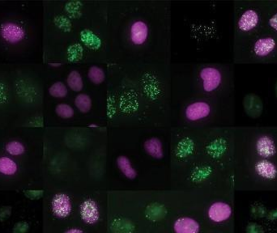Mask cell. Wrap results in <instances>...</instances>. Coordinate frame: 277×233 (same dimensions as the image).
<instances>
[{
  "mask_svg": "<svg viewBox=\"0 0 277 233\" xmlns=\"http://www.w3.org/2000/svg\"><path fill=\"white\" fill-rule=\"evenodd\" d=\"M6 152L10 155L18 156L23 155L24 153L26 152V146H24L22 142L15 140V141L8 142V144L6 145Z\"/></svg>",
  "mask_w": 277,
  "mask_h": 233,
  "instance_id": "603a6c76",
  "label": "cell"
},
{
  "mask_svg": "<svg viewBox=\"0 0 277 233\" xmlns=\"http://www.w3.org/2000/svg\"><path fill=\"white\" fill-rule=\"evenodd\" d=\"M260 23V16L257 12L248 9L240 17L238 26L242 32H248L254 30Z\"/></svg>",
  "mask_w": 277,
  "mask_h": 233,
  "instance_id": "9c48e42d",
  "label": "cell"
},
{
  "mask_svg": "<svg viewBox=\"0 0 277 233\" xmlns=\"http://www.w3.org/2000/svg\"><path fill=\"white\" fill-rule=\"evenodd\" d=\"M111 229L114 233H133L134 225L132 222L124 218H116L111 222Z\"/></svg>",
  "mask_w": 277,
  "mask_h": 233,
  "instance_id": "e0dca14e",
  "label": "cell"
},
{
  "mask_svg": "<svg viewBox=\"0 0 277 233\" xmlns=\"http://www.w3.org/2000/svg\"><path fill=\"white\" fill-rule=\"evenodd\" d=\"M18 170V164L8 156L0 157V174L12 176Z\"/></svg>",
  "mask_w": 277,
  "mask_h": 233,
  "instance_id": "ac0fdd59",
  "label": "cell"
},
{
  "mask_svg": "<svg viewBox=\"0 0 277 233\" xmlns=\"http://www.w3.org/2000/svg\"><path fill=\"white\" fill-rule=\"evenodd\" d=\"M49 94L54 98H64L68 94V91L62 82H56L50 87Z\"/></svg>",
  "mask_w": 277,
  "mask_h": 233,
  "instance_id": "7402d4cb",
  "label": "cell"
},
{
  "mask_svg": "<svg viewBox=\"0 0 277 233\" xmlns=\"http://www.w3.org/2000/svg\"><path fill=\"white\" fill-rule=\"evenodd\" d=\"M144 149L148 155L156 159H162L164 156V150L162 142L158 138L152 137L146 140L144 142Z\"/></svg>",
  "mask_w": 277,
  "mask_h": 233,
  "instance_id": "5bb4252c",
  "label": "cell"
},
{
  "mask_svg": "<svg viewBox=\"0 0 277 233\" xmlns=\"http://www.w3.org/2000/svg\"><path fill=\"white\" fill-rule=\"evenodd\" d=\"M174 231L176 233H198L200 224L197 221L189 217L180 218L174 222Z\"/></svg>",
  "mask_w": 277,
  "mask_h": 233,
  "instance_id": "8fae6325",
  "label": "cell"
},
{
  "mask_svg": "<svg viewBox=\"0 0 277 233\" xmlns=\"http://www.w3.org/2000/svg\"><path fill=\"white\" fill-rule=\"evenodd\" d=\"M167 210L162 204H152L148 206L145 214L148 220L154 222L162 220L166 216Z\"/></svg>",
  "mask_w": 277,
  "mask_h": 233,
  "instance_id": "9a60e30c",
  "label": "cell"
},
{
  "mask_svg": "<svg viewBox=\"0 0 277 233\" xmlns=\"http://www.w3.org/2000/svg\"><path fill=\"white\" fill-rule=\"evenodd\" d=\"M66 83L72 91L76 92H80L83 89V78L77 70H72L69 73L68 76L66 78Z\"/></svg>",
  "mask_w": 277,
  "mask_h": 233,
  "instance_id": "d6986e66",
  "label": "cell"
},
{
  "mask_svg": "<svg viewBox=\"0 0 277 233\" xmlns=\"http://www.w3.org/2000/svg\"><path fill=\"white\" fill-rule=\"evenodd\" d=\"M256 150L260 156L269 158L276 153V148L272 138L269 136H261L256 142Z\"/></svg>",
  "mask_w": 277,
  "mask_h": 233,
  "instance_id": "30bf717a",
  "label": "cell"
},
{
  "mask_svg": "<svg viewBox=\"0 0 277 233\" xmlns=\"http://www.w3.org/2000/svg\"><path fill=\"white\" fill-rule=\"evenodd\" d=\"M88 76L92 83L95 84H100L104 80L106 74L102 68L99 66H92L88 70Z\"/></svg>",
  "mask_w": 277,
  "mask_h": 233,
  "instance_id": "44dd1931",
  "label": "cell"
},
{
  "mask_svg": "<svg viewBox=\"0 0 277 233\" xmlns=\"http://www.w3.org/2000/svg\"><path fill=\"white\" fill-rule=\"evenodd\" d=\"M65 233H84L83 232L80 230V229L72 228L70 229L68 231H66Z\"/></svg>",
  "mask_w": 277,
  "mask_h": 233,
  "instance_id": "484cf974",
  "label": "cell"
},
{
  "mask_svg": "<svg viewBox=\"0 0 277 233\" xmlns=\"http://www.w3.org/2000/svg\"><path fill=\"white\" fill-rule=\"evenodd\" d=\"M211 114V106L202 100L194 102L188 104L185 110L186 118L190 122L200 121Z\"/></svg>",
  "mask_w": 277,
  "mask_h": 233,
  "instance_id": "3957f363",
  "label": "cell"
},
{
  "mask_svg": "<svg viewBox=\"0 0 277 233\" xmlns=\"http://www.w3.org/2000/svg\"><path fill=\"white\" fill-rule=\"evenodd\" d=\"M0 36L11 44H18L26 38V32L22 26L14 22H4L0 26Z\"/></svg>",
  "mask_w": 277,
  "mask_h": 233,
  "instance_id": "6da1fadb",
  "label": "cell"
},
{
  "mask_svg": "<svg viewBox=\"0 0 277 233\" xmlns=\"http://www.w3.org/2000/svg\"><path fill=\"white\" fill-rule=\"evenodd\" d=\"M246 114L250 118H258L264 111V103L258 95L249 94L245 96L242 102Z\"/></svg>",
  "mask_w": 277,
  "mask_h": 233,
  "instance_id": "5b68a950",
  "label": "cell"
},
{
  "mask_svg": "<svg viewBox=\"0 0 277 233\" xmlns=\"http://www.w3.org/2000/svg\"><path fill=\"white\" fill-rule=\"evenodd\" d=\"M269 26L277 32V13H276L275 15L272 16L271 19L269 20Z\"/></svg>",
  "mask_w": 277,
  "mask_h": 233,
  "instance_id": "d4e9b609",
  "label": "cell"
},
{
  "mask_svg": "<svg viewBox=\"0 0 277 233\" xmlns=\"http://www.w3.org/2000/svg\"><path fill=\"white\" fill-rule=\"evenodd\" d=\"M54 214L58 218H66L72 212L70 198L65 194H58L53 198L52 202Z\"/></svg>",
  "mask_w": 277,
  "mask_h": 233,
  "instance_id": "8992f818",
  "label": "cell"
},
{
  "mask_svg": "<svg viewBox=\"0 0 277 233\" xmlns=\"http://www.w3.org/2000/svg\"><path fill=\"white\" fill-rule=\"evenodd\" d=\"M75 106L80 112L86 114L90 112L92 108V99L87 94H79L76 98Z\"/></svg>",
  "mask_w": 277,
  "mask_h": 233,
  "instance_id": "ffe728a7",
  "label": "cell"
},
{
  "mask_svg": "<svg viewBox=\"0 0 277 233\" xmlns=\"http://www.w3.org/2000/svg\"><path fill=\"white\" fill-rule=\"evenodd\" d=\"M56 112L61 118L69 119L74 116V110L70 104H60L56 106Z\"/></svg>",
  "mask_w": 277,
  "mask_h": 233,
  "instance_id": "cb8c5ba5",
  "label": "cell"
},
{
  "mask_svg": "<svg viewBox=\"0 0 277 233\" xmlns=\"http://www.w3.org/2000/svg\"><path fill=\"white\" fill-rule=\"evenodd\" d=\"M276 42L272 38H264L256 40L254 44V54L258 57H266L275 50Z\"/></svg>",
  "mask_w": 277,
  "mask_h": 233,
  "instance_id": "7c38bea8",
  "label": "cell"
},
{
  "mask_svg": "<svg viewBox=\"0 0 277 233\" xmlns=\"http://www.w3.org/2000/svg\"><path fill=\"white\" fill-rule=\"evenodd\" d=\"M130 40L134 46L145 44L150 36V27L143 20H136L130 27Z\"/></svg>",
  "mask_w": 277,
  "mask_h": 233,
  "instance_id": "277c9868",
  "label": "cell"
},
{
  "mask_svg": "<svg viewBox=\"0 0 277 233\" xmlns=\"http://www.w3.org/2000/svg\"><path fill=\"white\" fill-rule=\"evenodd\" d=\"M80 216L88 224H94L100 218L98 208L92 200H86L80 206Z\"/></svg>",
  "mask_w": 277,
  "mask_h": 233,
  "instance_id": "52a82bcc",
  "label": "cell"
},
{
  "mask_svg": "<svg viewBox=\"0 0 277 233\" xmlns=\"http://www.w3.org/2000/svg\"><path fill=\"white\" fill-rule=\"evenodd\" d=\"M200 77L202 81V89L206 92H212L222 84V73L214 66L202 68L200 72Z\"/></svg>",
  "mask_w": 277,
  "mask_h": 233,
  "instance_id": "7a4b0ae2",
  "label": "cell"
},
{
  "mask_svg": "<svg viewBox=\"0 0 277 233\" xmlns=\"http://www.w3.org/2000/svg\"><path fill=\"white\" fill-rule=\"evenodd\" d=\"M232 214L231 208L224 202H215L210 206L208 210V216L211 220L216 222H223L228 220Z\"/></svg>",
  "mask_w": 277,
  "mask_h": 233,
  "instance_id": "ba28073f",
  "label": "cell"
},
{
  "mask_svg": "<svg viewBox=\"0 0 277 233\" xmlns=\"http://www.w3.org/2000/svg\"><path fill=\"white\" fill-rule=\"evenodd\" d=\"M275 94H276V98H277V80H276V85H275Z\"/></svg>",
  "mask_w": 277,
  "mask_h": 233,
  "instance_id": "4316f807",
  "label": "cell"
},
{
  "mask_svg": "<svg viewBox=\"0 0 277 233\" xmlns=\"http://www.w3.org/2000/svg\"><path fill=\"white\" fill-rule=\"evenodd\" d=\"M117 164L124 176L128 178V179L132 180L136 178V171L133 168L132 162L130 160L128 159V157L125 156H120L118 157Z\"/></svg>",
  "mask_w": 277,
  "mask_h": 233,
  "instance_id": "2e32d148",
  "label": "cell"
},
{
  "mask_svg": "<svg viewBox=\"0 0 277 233\" xmlns=\"http://www.w3.org/2000/svg\"><path fill=\"white\" fill-rule=\"evenodd\" d=\"M256 171L262 178L273 180L277 176V168L270 161L262 160L256 164Z\"/></svg>",
  "mask_w": 277,
  "mask_h": 233,
  "instance_id": "4fadbf2b",
  "label": "cell"
}]
</instances>
